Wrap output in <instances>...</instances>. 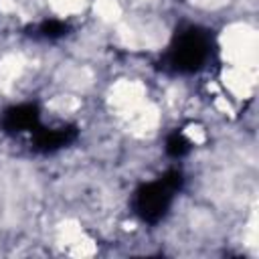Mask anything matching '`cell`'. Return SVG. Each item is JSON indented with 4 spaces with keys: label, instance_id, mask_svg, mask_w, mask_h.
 I'll return each instance as SVG.
<instances>
[{
    "label": "cell",
    "instance_id": "5b68a950",
    "mask_svg": "<svg viewBox=\"0 0 259 259\" xmlns=\"http://www.w3.org/2000/svg\"><path fill=\"white\" fill-rule=\"evenodd\" d=\"M67 30H69V26H67L65 22H61V20H45V22H40V24L36 26L34 36L53 40V38H61V36H65Z\"/></svg>",
    "mask_w": 259,
    "mask_h": 259
},
{
    "label": "cell",
    "instance_id": "3957f363",
    "mask_svg": "<svg viewBox=\"0 0 259 259\" xmlns=\"http://www.w3.org/2000/svg\"><path fill=\"white\" fill-rule=\"evenodd\" d=\"M0 127L6 134H20V132H34L38 127V107L32 103H22L8 107L0 117Z\"/></svg>",
    "mask_w": 259,
    "mask_h": 259
},
{
    "label": "cell",
    "instance_id": "6da1fadb",
    "mask_svg": "<svg viewBox=\"0 0 259 259\" xmlns=\"http://www.w3.org/2000/svg\"><path fill=\"white\" fill-rule=\"evenodd\" d=\"M180 186H182V172L180 170H168L160 180H154V182L140 186L136 196H134L136 214L144 223H150V225L162 221L170 208L174 192H178Z\"/></svg>",
    "mask_w": 259,
    "mask_h": 259
},
{
    "label": "cell",
    "instance_id": "8992f818",
    "mask_svg": "<svg viewBox=\"0 0 259 259\" xmlns=\"http://www.w3.org/2000/svg\"><path fill=\"white\" fill-rule=\"evenodd\" d=\"M190 150V144L188 140L182 136V134H172L168 140H166V152L172 156V158H182L184 154H188Z\"/></svg>",
    "mask_w": 259,
    "mask_h": 259
},
{
    "label": "cell",
    "instance_id": "7a4b0ae2",
    "mask_svg": "<svg viewBox=\"0 0 259 259\" xmlns=\"http://www.w3.org/2000/svg\"><path fill=\"white\" fill-rule=\"evenodd\" d=\"M210 55V36L200 28L182 30L166 53V65L176 73H194L202 69Z\"/></svg>",
    "mask_w": 259,
    "mask_h": 259
},
{
    "label": "cell",
    "instance_id": "277c9868",
    "mask_svg": "<svg viewBox=\"0 0 259 259\" xmlns=\"http://www.w3.org/2000/svg\"><path fill=\"white\" fill-rule=\"evenodd\" d=\"M75 138H77V130L73 125H61V127H51V130L36 127L34 136H32V146H34V150L49 154V152L69 146Z\"/></svg>",
    "mask_w": 259,
    "mask_h": 259
}]
</instances>
